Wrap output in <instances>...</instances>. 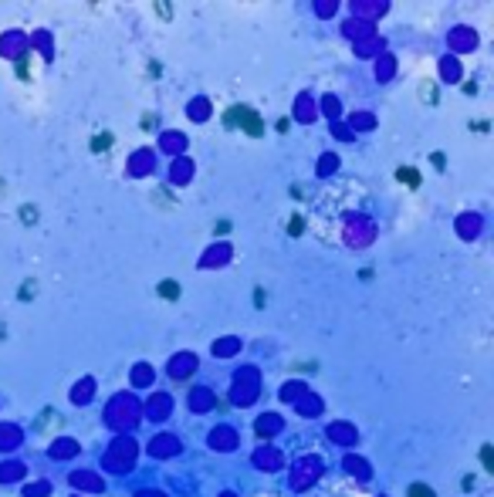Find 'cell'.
Returning a JSON list of instances; mask_svg holds the SVG:
<instances>
[{"label":"cell","instance_id":"6da1fadb","mask_svg":"<svg viewBox=\"0 0 494 497\" xmlns=\"http://www.w3.org/2000/svg\"><path fill=\"white\" fill-rule=\"evenodd\" d=\"M240 119H244V129H247L251 136H261V119H257L254 112H244Z\"/></svg>","mask_w":494,"mask_h":497},{"label":"cell","instance_id":"7a4b0ae2","mask_svg":"<svg viewBox=\"0 0 494 497\" xmlns=\"http://www.w3.org/2000/svg\"><path fill=\"white\" fill-rule=\"evenodd\" d=\"M400 179H403L406 186H417V183H420V173H417V169H400Z\"/></svg>","mask_w":494,"mask_h":497},{"label":"cell","instance_id":"3957f363","mask_svg":"<svg viewBox=\"0 0 494 497\" xmlns=\"http://www.w3.org/2000/svg\"><path fill=\"white\" fill-rule=\"evenodd\" d=\"M410 497H433L430 487H410Z\"/></svg>","mask_w":494,"mask_h":497},{"label":"cell","instance_id":"277c9868","mask_svg":"<svg viewBox=\"0 0 494 497\" xmlns=\"http://www.w3.org/2000/svg\"><path fill=\"white\" fill-rule=\"evenodd\" d=\"M163 294H166V298H176L180 291H176V284H163Z\"/></svg>","mask_w":494,"mask_h":497}]
</instances>
